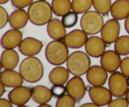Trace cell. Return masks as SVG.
Listing matches in <instances>:
<instances>
[{
  "label": "cell",
  "mask_w": 129,
  "mask_h": 107,
  "mask_svg": "<svg viewBox=\"0 0 129 107\" xmlns=\"http://www.w3.org/2000/svg\"><path fill=\"white\" fill-rule=\"evenodd\" d=\"M27 13L30 22L37 26L47 24L52 18L51 5L45 0L33 2L28 8Z\"/></svg>",
  "instance_id": "obj_1"
},
{
  "label": "cell",
  "mask_w": 129,
  "mask_h": 107,
  "mask_svg": "<svg viewBox=\"0 0 129 107\" xmlns=\"http://www.w3.org/2000/svg\"><path fill=\"white\" fill-rule=\"evenodd\" d=\"M19 72L25 81L35 83L42 78L44 66L38 58L29 56L21 61L19 67Z\"/></svg>",
  "instance_id": "obj_2"
},
{
  "label": "cell",
  "mask_w": 129,
  "mask_h": 107,
  "mask_svg": "<svg viewBox=\"0 0 129 107\" xmlns=\"http://www.w3.org/2000/svg\"><path fill=\"white\" fill-rule=\"evenodd\" d=\"M62 40H53L47 45L45 55L47 60L54 65H60L66 62L69 50Z\"/></svg>",
  "instance_id": "obj_3"
},
{
  "label": "cell",
  "mask_w": 129,
  "mask_h": 107,
  "mask_svg": "<svg viewBox=\"0 0 129 107\" xmlns=\"http://www.w3.org/2000/svg\"><path fill=\"white\" fill-rule=\"evenodd\" d=\"M66 65L70 74L81 76L86 74L90 67L91 59L83 52L75 51L68 56Z\"/></svg>",
  "instance_id": "obj_4"
},
{
  "label": "cell",
  "mask_w": 129,
  "mask_h": 107,
  "mask_svg": "<svg viewBox=\"0 0 129 107\" xmlns=\"http://www.w3.org/2000/svg\"><path fill=\"white\" fill-rule=\"evenodd\" d=\"M103 25V16L96 11H88L81 18V28L88 35H93L100 32Z\"/></svg>",
  "instance_id": "obj_5"
},
{
  "label": "cell",
  "mask_w": 129,
  "mask_h": 107,
  "mask_svg": "<svg viewBox=\"0 0 129 107\" xmlns=\"http://www.w3.org/2000/svg\"><path fill=\"white\" fill-rule=\"evenodd\" d=\"M108 87L113 96L123 97L128 89L127 77L119 71L113 72L108 79Z\"/></svg>",
  "instance_id": "obj_6"
},
{
  "label": "cell",
  "mask_w": 129,
  "mask_h": 107,
  "mask_svg": "<svg viewBox=\"0 0 129 107\" xmlns=\"http://www.w3.org/2000/svg\"><path fill=\"white\" fill-rule=\"evenodd\" d=\"M66 93L70 95L76 102H79L84 96L86 87L80 76H74L66 83Z\"/></svg>",
  "instance_id": "obj_7"
},
{
  "label": "cell",
  "mask_w": 129,
  "mask_h": 107,
  "mask_svg": "<svg viewBox=\"0 0 129 107\" xmlns=\"http://www.w3.org/2000/svg\"><path fill=\"white\" fill-rule=\"evenodd\" d=\"M120 26L118 20L111 19L103 25L101 30V37L107 45H111L119 37Z\"/></svg>",
  "instance_id": "obj_8"
},
{
  "label": "cell",
  "mask_w": 129,
  "mask_h": 107,
  "mask_svg": "<svg viewBox=\"0 0 129 107\" xmlns=\"http://www.w3.org/2000/svg\"><path fill=\"white\" fill-rule=\"evenodd\" d=\"M90 99L98 106H103L109 104L112 100V94L109 89L105 87L93 86L88 89Z\"/></svg>",
  "instance_id": "obj_9"
},
{
  "label": "cell",
  "mask_w": 129,
  "mask_h": 107,
  "mask_svg": "<svg viewBox=\"0 0 129 107\" xmlns=\"http://www.w3.org/2000/svg\"><path fill=\"white\" fill-rule=\"evenodd\" d=\"M8 98L12 104L18 106H24L31 98V90L26 86L16 87L10 91Z\"/></svg>",
  "instance_id": "obj_10"
},
{
  "label": "cell",
  "mask_w": 129,
  "mask_h": 107,
  "mask_svg": "<svg viewBox=\"0 0 129 107\" xmlns=\"http://www.w3.org/2000/svg\"><path fill=\"white\" fill-rule=\"evenodd\" d=\"M106 45L102 37L92 36L88 38L85 43V50L89 56L98 58L102 56L105 52Z\"/></svg>",
  "instance_id": "obj_11"
},
{
  "label": "cell",
  "mask_w": 129,
  "mask_h": 107,
  "mask_svg": "<svg viewBox=\"0 0 129 107\" xmlns=\"http://www.w3.org/2000/svg\"><path fill=\"white\" fill-rule=\"evenodd\" d=\"M18 50L25 56H34L40 52L43 47L41 41L33 37H26L18 45Z\"/></svg>",
  "instance_id": "obj_12"
},
{
  "label": "cell",
  "mask_w": 129,
  "mask_h": 107,
  "mask_svg": "<svg viewBox=\"0 0 129 107\" xmlns=\"http://www.w3.org/2000/svg\"><path fill=\"white\" fill-rule=\"evenodd\" d=\"M86 79L93 86H102L108 79L107 71L102 66L93 65L90 67L86 73Z\"/></svg>",
  "instance_id": "obj_13"
},
{
  "label": "cell",
  "mask_w": 129,
  "mask_h": 107,
  "mask_svg": "<svg viewBox=\"0 0 129 107\" xmlns=\"http://www.w3.org/2000/svg\"><path fill=\"white\" fill-rule=\"evenodd\" d=\"M88 34L83 30H74L66 34L62 40L68 48L70 49H79L85 45L88 40Z\"/></svg>",
  "instance_id": "obj_14"
},
{
  "label": "cell",
  "mask_w": 129,
  "mask_h": 107,
  "mask_svg": "<svg viewBox=\"0 0 129 107\" xmlns=\"http://www.w3.org/2000/svg\"><path fill=\"white\" fill-rule=\"evenodd\" d=\"M121 60L120 55L118 53L113 50H107L101 57V66L108 73H112L120 67Z\"/></svg>",
  "instance_id": "obj_15"
},
{
  "label": "cell",
  "mask_w": 129,
  "mask_h": 107,
  "mask_svg": "<svg viewBox=\"0 0 129 107\" xmlns=\"http://www.w3.org/2000/svg\"><path fill=\"white\" fill-rule=\"evenodd\" d=\"M23 35L18 29H11L4 33L0 40V45L5 49H15L22 41Z\"/></svg>",
  "instance_id": "obj_16"
},
{
  "label": "cell",
  "mask_w": 129,
  "mask_h": 107,
  "mask_svg": "<svg viewBox=\"0 0 129 107\" xmlns=\"http://www.w3.org/2000/svg\"><path fill=\"white\" fill-rule=\"evenodd\" d=\"M0 81L7 88H16L22 85L23 79L20 73L5 69L0 73Z\"/></svg>",
  "instance_id": "obj_17"
},
{
  "label": "cell",
  "mask_w": 129,
  "mask_h": 107,
  "mask_svg": "<svg viewBox=\"0 0 129 107\" xmlns=\"http://www.w3.org/2000/svg\"><path fill=\"white\" fill-rule=\"evenodd\" d=\"M66 28L62 21L57 18L52 19L47 23V31L48 35L54 40H63L66 35Z\"/></svg>",
  "instance_id": "obj_18"
},
{
  "label": "cell",
  "mask_w": 129,
  "mask_h": 107,
  "mask_svg": "<svg viewBox=\"0 0 129 107\" xmlns=\"http://www.w3.org/2000/svg\"><path fill=\"white\" fill-rule=\"evenodd\" d=\"M28 20L27 12L23 8H18L10 15L8 22L12 28L19 30L26 26Z\"/></svg>",
  "instance_id": "obj_19"
},
{
  "label": "cell",
  "mask_w": 129,
  "mask_h": 107,
  "mask_svg": "<svg viewBox=\"0 0 129 107\" xmlns=\"http://www.w3.org/2000/svg\"><path fill=\"white\" fill-rule=\"evenodd\" d=\"M0 62L3 69L13 70L19 62L18 54L13 49H5L1 53Z\"/></svg>",
  "instance_id": "obj_20"
},
{
  "label": "cell",
  "mask_w": 129,
  "mask_h": 107,
  "mask_svg": "<svg viewBox=\"0 0 129 107\" xmlns=\"http://www.w3.org/2000/svg\"><path fill=\"white\" fill-rule=\"evenodd\" d=\"M31 90V99L38 104L47 103L51 100L53 96L51 89L42 85L33 87Z\"/></svg>",
  "instance_id": "obj_21"
},
{
  "label": "cell",
  "mask_w": 129,
  "mask_h": 107,
  "mask_svg": "<svg viewBox=\"0 0 129 107\" xmlns=\"http://www.w3.org/2000/svg\"><path fill=\"white\" fill-rule=\"evenodd\" d=\"M110 13L115 20L125 19L129 15V0H116L112 5Z\"/></svg>",
  "instance_id": "obj_22"
},
{
  "label": "cell",
  "mask_w": 129,
  "mask_h": 107,
  "mask_svg": "<svg viewBox=\"0 0 129 107\" xmlns=\"http://www.w3.org/2000/svg\"><path fill=\"white\" fill-rule=\"evenodd\" d=\"M69 74L70 73L68 69L58 65L54 67L49 73V81L54 85H64L68 81Z\"/></svg>",
  "instance_id": "obj_23"
},
{
  "label": "cell",
  "mask_w": 129,
  "mask_h": 107,
  "mask_svg": "<svg viewBox=\"0 0 129 107\" xmlns=\"http://www.w3.org/2000/svg\"><path fill=\"white\" fill-rule=\"evenodd\" d=\"M52 12L57 16H63L72 9L70 0H52L51 3Z\"/></svg>",
  "instance_id": "obj_24"
},
{
  "label": "cell",
  "mask_w": 129,
  "mask_h": 107,
  "mask_svg": "<svg viewBox=\"0 0 129 107\" xmlns=\"http://www.w3.org/2000/svg\"><path fill=\"white\" fill-rule=\"evenodd\" d=\"M115 51L120 55H127L129 54V35L119 37L115 42Z\"/></svg>",
  "instance_id": "obj_25"
},
{
  "label": "cell",
  "mask_w": 129,
  "mask_h": 107,
  "mask_svg": "<svg viewBox=\"0 0 129 107\" xmlns=\"http://www.w3.org/2000/svg\"><path fill=\"white\" fill-rule=\"evenodd\" d=\"M93 5V0H73L72 10L78 14H83L89 11Z\"/></svg>",
  "instance_id": "obj_26"
},
{
  "label": "cell",
  "mask_w": 129,
  "mask_h": 107,
  "mask_svg": "<svg viewBox=\"0 0 129 107\" xmlns=\"http://www.w3.org/2000/svg\"><path fill=\"white\" fill-rule=\"evenodd\" d=\"M112 5V0H93V6L96 11L104 16L110 11Z\"/></svg>",
  "instance_id": "obj_27"
},
{
  "label": "cell",
  "mask_w": 129,
  "mask_h": 107,
  "mask_svg": "<svg viewBox=\"0 0 129 107\" xmlns=\"http://www.w3.org/2000/svg\"><path fill=\"white\" fill-rule=\"evenodd\" d=\"M78 20V13L74 11H69L62 16L61 21L66 28H72L76 25Z\"/></svg>",
  "instance_id": "obj_28"
},
{
  "label": "cell",
  "mask_w": 129,
  "mask_h": 107,
  "mask_svg": "<svg viewBox=\"0 0 129 107\" xmlns=\"http://www.w3.org/2000/svg\"><path fill=\"white\" fill-rule=\"evenodd\" d=\"M76 101L69 94H64L59 97L55 103L57 107H74L75 106Z\"/></svg>",
  "instance_id": "obj_29"
},
{
  "label": "cell",
  "mask_w": 129,
  "mask_h": 107,
  "mask_svg": "<svg viewBox=\"0 0 129 107\" xmlns=\"http://www.w3.org/2000/svg\"><path fill=\"white\" fill-rule=\"evenodd\" d=\"M128 105L129 103L127 99L122 97L112 99L108 104L109 107H128Z\"/></svg>",
  "instance_id": "obj_30"
},
{
  "label": "cell",
  "mask_w": 129,
  "mask_h": 107,
  "mask_svg": "<svg viewBox=\"0 0 129 107\" xmlns=\"http://www.w3.org/2000/svg\"><path fill=\"white\" fill-rule=\"evenodd\" d=\"M51 91L54 96L59 98L65 94V93H66V87L63 85L57 84L52 86V88H51Z\"/></svg>",
  "instance_id": "obj_31"
},
{
  "label": "cell",
  "mask_w": 129,
  "mask_h": 107,
  "mask_svg": "<svg viewBox=\"0 0 129 107\" xmlns=\"http://www.w3.org/2000/svg\"><path fill=\"white\" fill-rule=\"evenodd\" d=\"M34 0H11L12 6L15 8H25L30 6Z\"/></svg>",
  "instance_id": "obj_32"
},
{
  "label": "cell",
  "mask_w": 129,
  "mask_h": 107,
  "mask_svg": "<svg viewBox=\"0 0 129 107\" xmlns=\"http://www.w3.org/2000/svg\"><path fill=\"white\" fill-rule=\"evenodd\" d=\"M9 16L6 10L0 6V29L6 26L8 21Z\"/></svg>",
  "instance_id": "obj_33"
},
{
  "label": "cell",
  "mask_w": 129,
  "mask_h": 107,
  "mask_svg": "<svg viewBox=\"0 0 129 107\" xmlns=\"http://www.w3.org/2000/svg\"><path fill=\"white\" fill-rule=\"evenodd\" d=\"M120 67L121 73L127 78L129 77V57L124 58L121 60Z\"/></svg>",
  "instance_id": "obj_34"
},
{
  "label": "cell",
  "mask_w": 129,
  "mask_h": 107,
  "mask_svg": "<svg viewBox=\"0 0 129 107\" xmlns=\"http://www.w3.org/2000/svg\"><path fill=\"white\" fill-rule=\"evenodd\" d=\"M12 103L5 98H0V107H12Z\"/></svg>",
  "instance_id": "obj_35"
},
{
  "label": "cell",
  "mask_w": 129,
  "mask_h": 107,
  "mask_svg": "<svg viewBox=\"0 0 129 107\" xmlns=\"http://www.w3.org/2000/svg\"><path fill=\"white\" fill-rule=\"evenodd\" d=\"M125 29L126 31L129 34V15L125 18Z\"/></svg>",
  "instance_id": "obj_36"
},
{
  "label": "cell",
  "mask_w": 129,
  "mask_h": 107,
  "mask_svg": "<svg viewBox=\"0 0 129 107\" xmlns=\"http://www.w3.org/2000/svg\"><path fill=\"white\" fill-rule=\"evenodd\" d=\"M81 107H99L96 104L93 103H84V104H82V105L80 106Z\"/></svg>",
  "instance_id": "obj_37"
},
{
  "label": "cell",
  "mask_w": 129,
  "mask_h": 107,
  "mask_svg": "<svg viewBox=\"0 0 129 107\" xmlns=\"http://www.w3.org/2000/svg\"><path fill=\"white\" fill-rule=\"evenodd\" d=\"M5 92V88L4 84L0 81V97L2 96Z\"/></svg>",
  "instance_id": "obj_38"
},
{
  "label": "cell",
  "mask_w": 129,
  "mask_h": 107,
  "mask_svg": "<svg viewBox=\"0 0 129 107\" xmlns=\"http://www.w3.org/2000/svg\"><path fill=\"white\" fill-rule=\"evenodd\" d=\"M39 107H51V105L47 104V103H44V104H39Z\"/></svg>",
  "instance_id": "obj_39"
},
{
  "label": "cell",
  "mask_w": 129,
  "mask_h": 107,
  "mask_svg": "<svg viewBox=\"0 0 129 107\" xmlns=\"http://www.w3.org/2000/svg\"><path fill=\"white\" fill-rule=\"evenodd\" d=\"M10 0H0V5H4L8 3Z\"/></svg>",
  "instance_id": "obj_40"
},
{
  "label": "cell",
  "mask_w": 129,
  "mask_h": 107,
  "mask_svg": "<svg viewBox=\"0 0 129 107\" xmlns=\"http://www.w3.org/2000/svg\"><path fill=\"white\" fill-rule=\"evenodd\" d=\"M125 96H126V99H127V101H128V102L129 103V89H128V91H127V93H126Z\"/></svg>",
  "instance_id": "obj_41"
},
{
  "label": "cell",
  "mask_w": 129,
  "mask_h": 107,
  "mask_svg": "<svg viewBox=\"0 0 129 107\" xmlns=\"http://www.w3.org/2000/svg\"><path fill=\"white\" fill-rule=\"evenodd\" d=\"M127 84H128V86L129 88V77L127 78Z\"/></svg>",
  "instance_id": "obj_42"
},
{
  "label": "cell",
  "mask_w": 129,
  "mask_h": 107,
  "mask_svg": "<svg viewBox=\"0 0 129 107\" xmlns=\"http://www.w3.org/2000/svg\"><path fill=\"white\" fill-rule=\"evenodd\" d=\"M1 68H2V65H1V62H0V73H1Z\"/></svg>",
  "instance_id": "obj_43"
}]
</instances>
